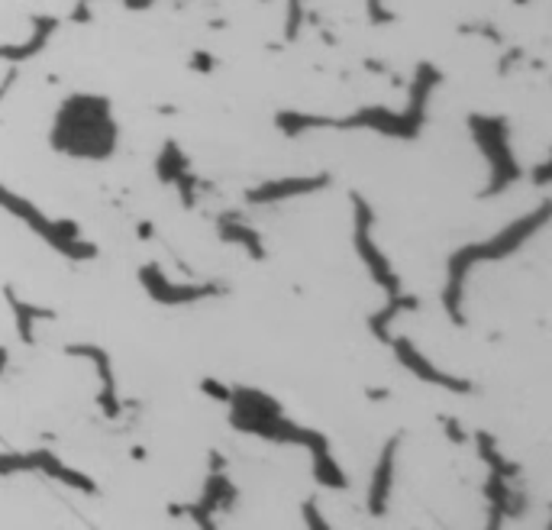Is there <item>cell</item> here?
Here are the masks:
<instances>
[{"label": "cell", "mask_w": 552, "mask_h": 530, "mask_svg": "<svg viewBox=\"0 0 552 530\" xmlns=\"http://www.w3.org/2000/svg\"><path fill=\"white\" fill-rule=\"evenodd\" d=\"M314 476H317L324 486H330V488H343L346 486V476L333 466V459L326 456V453H317V466H314Z\"/></svg>", "instance_id": "cell-3"}, {"label": "cell", "mask_w": 552, "mask_h": 530, "mask_svg": "<svg viewBox=\"0 0 552 530\" xmlns=\"http://www.w3.org/2000/svg\"><path fill=\"white\" fill-rule=\"evenodd\" d=\"M394 449H398V440H391L382 453V463L375 469V479H372V492H368V508L372 515H384V501H388L391 492V472H394Z\"/></svg>", "instance_id": "cell-1"}, {"label": "cell", "mask_w": 552, "mask_h": 530, "mask_svg": "<svg viewBox=\"0 0 552 530\" xmlns=\"http://www.w3.org/2000/svg\"><path fill=\"white\" fill-rule=\"evenodd\" d=\"M200 527H204V530H214V521H204Z\"/></svg>", "instance_id": "cell-5"}, {"label": "cell", "mask_w": 552, "mask_h": 530, "mask_svg": "<svg viewBox=\"0 0 552 530\" xmlns=\"http://www.w3.org/2000/svg\"><path fill=\"white\" fill-rule=\"evenodd\" d=\"M446 430H450V437H452V440H456V443H465V434H462V430H459L456 420H446Z\"/></svg>", "instance_id": "cell-4"}, {"label": "cell", "mask_w": 552, "mask_h": 530, "mask_svg": "<svg viewBox=\"0 0 552 530\" xmlns=\"http://www.w3.org/2000/svg\"><path fill=\"white\" fill-rule=\"evenodd\" d=\"M36 466L39 469H45L49 476H55V479L68 482L72 488H82V492H94V482L88 479V476H82V472H74V469H65V466H59L55 459L49 456V453H36Z\"/></svg>", "instance_id": "cell-2"}]
</instances>
